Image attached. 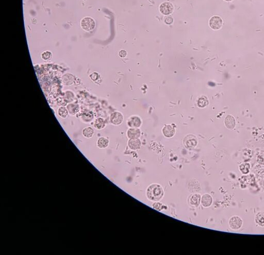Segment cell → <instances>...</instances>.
<instances>
[{
    "label": "cell",
    "mask_w": 264,
    "mask_h": 255,
    "mask_svg": "<svg viewBox=\"0 0 264 255\" xmlns=\"http://www.w3.org/2000/svg\"><path fill=\"white\" fill-rule=\"evenodd\" d=\"M127 52L124 50H121L119 52V55L121 57H125L127 56Z\"/></svg>",
    "instance_id": "cell-26"
},
{
    "label": "cell",
    "mask_w": 264,
    "mask_h": 255,
    "mask_svg": "<svg viewBox=\"0 0 264 255\" xmlns=\"http://www.w3.org/2000/svg\"><path fill=\"white\" fill-rule=\"evenodd\" d=\"M201 196L200 194L195 193L191 195L189 198V204L193 206L198 207L199 206L201 203Z\"/></svg>",
    "instance_id": "cell-10"
},
{
    "label": "cell",
    "mask_w": 264,
    "mask_h": 255,
    "mask_svg": "<svg viewBox=\"0 0 264 255\" xmlns=\"http://www.w3.org/2000/svg\"><path fill=\"white\" fill-rule=\"evenodd\" d=\"M228 225L230 228H231L232 230H239L242 226L243 220L240 216H234L231 217L229 219Z\"/></svg>",
    "instance_id": "cell-2"
},
{
    "label": "cell",
    "mask_w": 264,
    "mask_h": 255,
    "mask_svg": "<svg viewBox=\"0 0 264 255\" xmlns=\"http://www.w3.org/2000/svg\"><path fill=\"white\" fill-rule=\"evenodd\" d=\"M160 11L165 15L170 14L173 12L174 6L170 2H164L160 7Z\"/></svg>",
    "instance_id": "cell-6"
},
{
    "label": "cell",
    "mask_w": 264,
    "mask_h": 255,
    "mask_svg": "<svg viewBox=\"0 0 264 255\" xmlns=\"http://www.w3.org/2000/svg\"><path fill=\"white\" fill-rule=\"evenodd\" d=\"M164 195L162 187L157 183H153L149 186L146 191V195L148 199L154 202H158L161 199Z\"/></svg>",
    "instance_id": "cell-1"
},
{
    "label": "cell",
    "mask_w": 264,
    "mask_h": 255,
    "mask_svg": "<svg viewBox=\"0 0 264 255\" xmlns=\"http://www.w3.org/2000/svg\"><path fill=\"white\" fill-rule=\"evenodd\" d=\"M98 74L97 73H95V72H94L93 73L91 74V75H90V78L92 80H97V78L98 77Z\"/></svg>",
    "instance_id": "cell-25"
},
{
    "label": "cell",
    "mask_w": 264,
    "mask_h": 255,
    "mask_svg": "<svg viewBox=\"0 0 264 255\" xmlns=\"http://www.w3.org/2000/svg\"><path fill=\"white\" fill-rule=\"evenodd\" d=\"M175 129L171 125H167L163 129V134L167 138H171L175 134Z\"/></svg>",
    "instance_id": "cell-11"
},
{
    "label": "cell",
    "mask_w": 264,
    "mask_h": 255,
    "mask_svg": "<svg viewBox=\"0 0 264 255\" xmlns=\"http://www.w3.org/2000/svg\"><path fill=\"white\" fill-rule=\"evenodd\" d=\"M224 124L227 129H229L230 130H232L233 129H234L236 126V120L233 116L228 115L225 117Z\"/></svg>",
    "instance_id": "cell-7"
},
{
    "label": "cell",
    "mask_w": 264,
    "mask_h": 255,
    "mask_svg": "<svg viewBox=\"0 0 264 255\" xmlns=\"http://www.w3.org/2000/svg\"><path fill=\"white\" fill-rule=\"evenodd\" d=\"M109 144V141L104 137H101L97 141V145L98 147L100 149H105L107 148Z\"/></svg>",
    "instance_id": "cell-15"
},
{
    "label": "cell",
    "mask_w": 264,
    "mask_h": 255,
    "mask_svg": "<svg viewBox=\"0 0 264 255\" xmlns=\"http://www.w3.org/2000/svg\"><path fill=\"white\" fill-rule=\"evenodd\" d=\"M68 114H69V113H68V111L66 109V107H61L58 108V116H60V117H61V118H63V119L66 118V117H67Z\"/></svg>",
    "instance_id": "cell-20"
},
{
    "label": "cell",
    "mask_w": 264,
    "mask_h": 255,
    "mask_svg": "<svg viewBox=\"0 0 264 255\" xmlns=\"http://www.w3.org/2000/svg\"><path fill=\"white\" fill-rule=\"evenodd\" d=\"M224 1L226 2H231V1H232L233 0H224Z\"/></svg>",
    "instance_id": "cell-27"
},
{
    "label": "cell",
    "mask_w": 264,
    "mask_h": 255,
    "mask_svg": "<svg viewBox=\"0 0 264 255\" xmlns=\"http://www.w3.org/2000/svg\"><path fill=\"white\" fill-rule=\"evenodd\" d=\"M183 143L186 148L192 149L197 146L198 141L195 136L193 135H188L185 137Z\"/></svg>",
    "instance_id": "cell-5"
},
{
    "label": "cell",
    "mask_w": 264,
    "mask_h": 255,
    "mask_svg": "<svg viewBox=\"0 0 264 255\" xmlns=\"http://www.w3.org/2000/svg\"><path fill=\"white\" fill-rule=\"evenodd\" d=\"M140 136V132L138 129H131L128 132V136L130 139L138 138Z\"/></svg>",
    "instance_id": "cell-14"
},
{
    "label": "cell",
    "mask_w": 264,
    "mask_h": 255,
    "mask_svg": "<svg viewBox=\"0 0 264 255\" xmlns=\"http://www.w3.org/2000/svg\"><path fill=\"white\" fill-rule=\"evenodd\" d=\"M209 24L213 30H219L223 25V21L219 16H213L209 20Z\"/></svg>",
    "instance_id": "cell-4"
},
{
    "label": "cell",
    "mask_w": 264,
    "mask_h": 255,
    "mask_svg": "<svg viewBox=\"0 0 264 255\" xmlns=\"http://www.w3.org/2000/svg\"><path fill=\"white\" fill-rule=\"evenodd\" d=\"M164 205L161 203L160 202H155L152 205V207L153 209L157 210V211H161V210H163L164 207Z\"/></svg>",
    "instance_id": "cell-23"
},
{
    "label": "cell",
    "mask_w": 264,
    "mask_h": 255,
    "mask_svg": "<svg viewBox=\"0 0 264 255\" xmlns=\"http://www.w3.org/2000/svg\"><path fill=\"white\" fill-rule=\"evenodd\" d=\"M83 136L86 138H90L94 134V129L91 127H86L82 131Z\"/></svg>",
    "instance_id": "cell-17"
},
{
    "label": "cell",
    "mask_w": 264,
    "mask_h": 255,
    "mask_svg": "<svg viewBox=\"0 0 264 255\" xmlns=\"http://www.w3.org/2000/svg\"><path fill=\"white\" fill-rule=\"evenodd\" d=\"M239 167V170L242 174H247L250 172L251 165L249 163H242Z\"/></svg>",
    "instance_id": "cell-19"
},
{
    "label": "cell",
    "mask_w": 264,
    "mask_h": 255,
    "mask_svg": "<svg viewBox=\"0 0 264 255\" xmlns=\"http://www.w3.org/2000/svg\"><path fill=\"white\" fill-rule=\"evenodd\" d=\"M173 21H174L173 18L171 17H170V16H169V17L166 18L165 20V22L166 24H171L172 23Z\"/></svg>",
    "instance_id": "cell-24"
},
{
    "label": "cell",
    "mask_w": 264,
    "mask_h": 255,
    "mask_svg": "<svg viewBox=\"0 0 264 255\" xmlns=\"http://www.w3.org/2000/svg\"><path fill=\"white\" fill-rule=\"evenodd\" d=\"M128 125L130 127H139L141 125L140 119L137 117H132L128 121Z\"/></svg>",
    "instance_id": "cell-16"
},
{
    "label": "cell",
    "mask_w": 264,
    "mask_h": 255,
    "mask_svg": "<svg viewBox=\"0 0 264 255\" xmlns=\"http://www.w3.org/2000/svg\"><path fill=\"white\" fill-rule=\"evenodd\" d=\"M105 126V122L101 117H98L96 119L94 123V127L98 130L104 129Z\"/></svg>",
    "instance_id": "cell-18"
},
{
    "label": "cell",
    "mask_w": 264,
    "mask_h": 255,
    "mask_svg": "<svg viewBox=\"0 0 264 255\" xmlns=\"http://www.w3.org/2000/svg\"><path fill=\"white\" fill-rule=\"evenodd\" d=\"M123 116L119 112H115L111 116V122L114 125H119L123 121Z\"/></svg>",
    "instance_id": "cell-9"
},
{
    "label": "cell",
    "mask_w": 264,
    "mask_h": 255,
    "mask_svg": "<svg viewBox=\"0 0 264 255\" xmlns=\"http://www.w3.org/2000/svg\"><path fill=\"white\" fill-rule=\"evenodd\" d=\"M213 202V197L210 194H205L202 196L201 203L204 207H209L212 205Z\"/></svg>",
    "instance_id": "cell-8"
},
{
    "label": "cell",
    "mask_w": 264,
    "mask_h": 255,
    "mask_svg": "<svg viewBox=\"0 0 264 255\" xmlns=\"http://www.w3.org/2000/svg\"><path fill=\"white\" fill-rule=\"evenodd\" d=\"M255 222L261 227H264V211H259L255 216Z\"/></svg>",
    "instance_id": "cell-13"
},
{
    "label": "cell",
    "mask_w": 264,
    "mask_h": 255,
    "mask_svg": "<svg viewBox=\"0 0 264 255\" xmlns=\"http://www.w3.org/2000/svg\"><path fill=\"white\" fill-rule=\"evenodd\" d=\"M128 146L133 150L139 149L141 146V142L138 138L130 139L128 142Z\"/></svg>",
    "instance_id": "cell-12"
},
{
    "label": "cell",
    "mask_w": 264,
    "mask_h": 255,
    "mask_svg": "<svg viewBox=\"0 0 264 255\" xmlns=\"http://www.w3.org/2000/svg\"><path fill=\"white\" fill-rule=\"evenodd\" d=\"M198 104L200 107H204L208 104V101L206 97H203L199 99Z\"/></svg>",
    "instance_id": "cell-22"
},
{
    "label": "cell",
    "mask_w": 264,
    "mask_h": 255,
    "mask_svg": "<svg viewBox=\"0 0 264 255\" xmlns=\"http://www.w3.org/2000/svg\"><path fill=\"white\" fill-rule=\"evenodd\" d=\"M81 25L83 29L86 31H90L95 27V22L90 17H85L82 20Z\"/></svg>",
    "instance_id": "cell-3"
},
{
    "label": "cell",
    "mask_w": 264,
    "mask_h": 255,
    "mask_svg": "<svg viewBox=\"0 0 264 255\" xmlns=\"http://www.w3.org/2000/svg\"><path fill=\"white\" fill-rule=\"evenodd\" d=\"M52 57V53L48 51H44L41 54V58L44 61L50 60H51Z\"/></svg>",
    "instance_id": "cell-21"
}]
</instances>
